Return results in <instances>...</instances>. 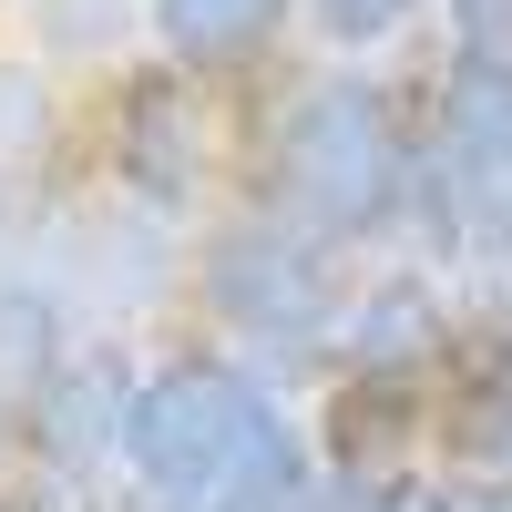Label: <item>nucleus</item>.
Wrapping results in <instances>:
<instances>
[{
    "instance_id": "f257e3e1",
    "label": "nucleus",
    "mask_w": 512,
    "mask_h": 512,
    "mask_svg": "<svg viewBox=\"0 0 512 512\" xmlns=\"http://www.w3.org/2000/svg\"><path fill=\"white\" fill-rule=\"evenodd\" d=\"M410 164H420V113L390 103V82L318 72L256 123L246 205H267L297 236L359 256L379 236H410Z\"/></svg>"
},
{
    "instance_id": "39448f33",
    "label": "nucleus",
    "mask_w": 512,
    "mask_h": 512,
    "mask_svg": "<svg viewBox=\"0 0 512 512\" xmlns=\"http://www.w3.org/2000/svg\"><path fill=\"white\" fill-rule=\"evenodd\" d=\"M175 226L134 216L123 195H52V226H41L31 277L62 297L72 318H93V338H123V318H144L164 287H175Z\"/></svg>"
},
{
    "instance_id": "9b49d317",
    "label": "nucleus",
    "mask_w": 512,
    "mask_h": 512,
    "mask_svg": "<svg viewBox=\"0 0 512 512\" xmlns=\"http://www.w3.org/2000/svg\"><path fill=\"white\" fill-rule=\"evenodd\" d=\"M31 21H41V52L103 62V52H123L144 31V0H31Z\"/></svg>"
},
{
    "instance_id": "20e7f679",
    "label": "nucleus",
    "mask_w": 512,
    "mask_h": 512,
    "mask_svg": "<svg viewBox=\"0 0 512 512\" xmlns=\"http://www.w3.org/2000/svg\"><path fill=\"white\" fill-rule=\"evenodd\" d=\"M205 185H216V103L195 93L185 72H123L113 123H103V195H123L154 226H195Z\"/></svg>"
},
{
    "instance_id": "f03ea898",
    "label": "nucleus",
    "mask_w": 512,
    "mask_h": 512,
    "mask_svg": "<svg viewBox=\"0 0 512 512\" xmlns=\"http://www.w3.org/2000/svg\"><path fill=\"white\" fill-rule=\"evenodd\" d=\"M277 420H287V400L236 349H185V359L144 369L123 451H113V482H103V512H216L236 461Z\"/></svg>"
},
{
    "instance_id": "9d476101",
    "label": "nucleus",
    "mask_w": 512,
    "mask_h": 512,
    "mask_svg": "<svg viewBox=\"0 0 512 512\" xmlns=\"http://www.w3.org/2000/svg\"><path fill=\"white\" fill-rule=\"evenodd\" d=\"M52 144H62V103H52V72L0 52V185H41L52 175Z\"/></svg>"
},
{
    "instance_id": "7ed1b4c3",
    "label": "nucleus",
    "mask_w": 512,
    "mask_h": 512,
    "mask_svg": "<svg viewBox=\"0 0 512 512\" xmlns=\"http://www.w3.org/2000/svg\"><path fill=\"white\" fill-rule=\"evenodd\" d=\"M349 287H359L349 256L297 236L267 205H236V216L205 226V246H195V297L246 349V369L256 359H328L338 318H349Z\"/></svg>"
},
{
    "instance_id": "1a4fd4ad",
    "label": "nucleus",
    "mask_w": 512,
    "mask_h": 512,
    "mask_svg": "<svg viewBox=\"0 0 512 512\" xmlns=\"http://www.w3.org/2000/svg\"><path fill=\"white\" fill-rule=\"evenodd\" d=\"M441 441L461 482H512V328H472V349L451 369Z\"/></svg>"
},
{
    "instance_id": "4468645a",
    "label": "nucleus",
    "mask_w": 512,
    "mask_h": 512,
    "mask_svg": "<svg viewBox=\"0 0 512 512\" xmlns=\"http://www.w3.org/2000/svg\"><path fill=\"white\" fill-rule=\"evenodd\" d=\"M451 62L512 72V0H451Z\"/></svg>"
},
{
    "instance_id": "f8f14e48",
    "label": "nucleus",
    "mask_w": 512,
    "mask_h": 512,
    "mask_svg": "<svg viewBox=\"0 0 512 512\" xmlns=\"http://www.w3.org/2000/svg\"><path fill=\"white\" fill-rule=\"evenodd\" d=\"M431 0H308V31L328 52H379V41H400Z\"/></svg>"
},
{
    "instance_id": "0eeeda50",
    "label": "nucleus",
    "mask_w": 512,
    "mask_h": 512,
    "mask_svg": "<svg viewBox=\"0 0 512 512\" xmlns=\"http://www.w3.org/2000/svg\"><path fill=\"white\" fill-rule=\"evenodd\" d=\"M287 21H297V0H144L154 52H164V72H185V82L256 72L287 41Z\"/></svg>"
},
{
    "instance_id": "6e6552de",
    "label": "nucleus",
    "mask_w": 512,
    "mask_h": 512,
    "mask_svg": "<svg viewBox=\"0 0 512 512\" xmlns=\"http://www.w3.org/2000/svg\"><path fill=\"white\" fill-rule=\"evenodd\" d=\"M72 308L41 277H11L0 287V451H21V431H31V410H41V390L62 379V359H72Z\"/></svg>"
},
{
    "instance_id": "ddd939ff",
    "label": "nucleus",
    "mask_w": 512,
    "mask_h": 512,
    "mask_svg": "<svg viewBox=\"0 0 512 512\" xmlns=\"http://www.w3.org/2000/svg\"><path fill=\"white\" fill-rule=\"evenodd\" d=\"M41 226H52V185H0V287L31 277Z\"/></svg>"
},
{
    "instance_id": "423d86ee",
    "label": "nucleus",
    "mask_w": 512,
    "mask_h": 512,
    "mask_svg": "<svg viewBox=\"0 0 512 512\" xmlns=\"http://www.w3.org/2000/svg\"><path fill=\"white\" fill-rule=\"evenodd\" d=\"M134 390H144V359L123 349V338H93V328H82L72 359H62V379L41 390L31 431H21V461H31L41 482L103 492V482H113V451H123V420H134Z\"/></svg>"
}]
</instances>
